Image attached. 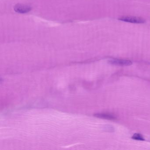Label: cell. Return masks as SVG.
<instances>
[{
  "label": "cell",
  "instance_id": "cell-1",
  "mask_svg": "<svg viewBox=\"0 0 150 150\" xmlns=\"http://www.w3.org/2000/svg\"><path fill=\"white\" fill-rule=\"evenodd\" d=\"M118 20L125 22L137 23V24H141L145 22V19L140 17L126 16V17H122L119 18Z\"/></svg>",
  "mask_w": 150,
  "mask_h": 150
},
{
  "label": "cell",
  "instance_id": "cell-2",
  "mask_svg": "<svg viewBox=\"0 0 150 150\" xmlns=\"http://www.w3.org/2000/svg\"><path fill=\"white\" fill-rule=\"evenodd\" d=\"M15 12L19 13H26L31 10V7L28 5L23 4H17L14 7Z\"/></svg>",
  "mask_w": 150,
  "mask_h": 150
},
{
  "label": "cell",
  "instance_id": "cell-3",
  "mask_svg": "<svg viewBox=\"0 0 150 150\" xmlns=\"http://www.w3.org/2000/svg\"><path fill=\"white\" fill-rule=\"evenodd\" d=\"M109 63L112 65L122 66H130L132 64V61L125 59H112L109 61Z\"/></svg>",
  "mask_w": 150,
  "mask_h": 150
},
{
  "label": "cell",
  "instance_id": "cell-4",
  "mask_svg": "<svg viewBox=\"0 0 150 150\" xmlns=\"http://www.w3.org/2000/svg\"><path fill=\"white\" fill-rule=\"evenodd\" d=\"M94 116L96 117L102 119H107V120H114L116 119L114 115L106 113H98L95 114Z\"/></svg>",
  "mask_w": 150,
  "mask_h": 150
},
{
  "label": "cell",
  "instance_id": "cell-5",
  "mask_svg": "<svg viewBox=\"0 0 150 150\" xmlns=\"http://www.w3.org/2000/svg\"><path fill=\"white\" fill-rule=\"evenodd\" d=\"M132 138L135 140H144V139L143 138L142 135L140 134L135 133L133 135Z\"/></svg>",
  "mask_w": 150,
  "mask_h": 150
}]
</instances>
